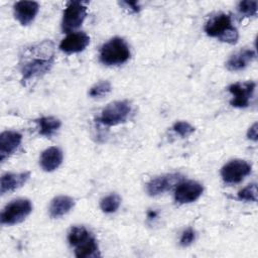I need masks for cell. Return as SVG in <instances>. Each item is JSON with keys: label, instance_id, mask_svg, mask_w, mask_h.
I'll use <instances>...</instances> for the list:
<instances>
[{"label": "cell", "instance_id": "1", "mask_svg": "<svg viewBox=\"0 0 258 258\" xmlns=\"http://www.w3.org/2000/svg\"><path fill=\"white\" fill-rule=\"evenodd\" d=\"M204 29L209 36L217 37L220 41L229 44H235L239 38L238 30L233 26L229 14L220 13L211 17L207 21Z\"/></svg>", "mask_w": 258, "mask_h": 258}, {"label": "cell", "instance_id": "2", "mask_svg": "<svg viewBox=\"0 0 258 258\" xmlns=\"http://www.w3.org/2000/svg\"><path fill=\"white\" fill-rule=\"evenodd\" d=\"M130 49L127 42L121 37H113L102 45L100 61L106 66H119L130 58Z\"/></svg>", "mask_w": 258, "mask_h": 258}, {"label": "cell", "instance_id": "3", "mask_svg": "<svg viewBox=\"0 0 258 258\" xmlns=\"http://www.w3.org/2000/svg\"><path fill=\"white\" fill-rule=\"evenodd\" d=\"M54 61L52 49L42 52L38 57H31L20 64L22 81L27 82L45 75L51 69Z\"/></svg>", "mask_w": 258, "mask_h": 258}, {"label": "cell", "instance_id": "4", "mask_svg": "<svg viewBox=\"0 0 258 258\" xmlns=\"http://www.w3.org/2000/svg\"><path fill=\"white\" fill-rule=\"evenodd\" d=\"M32 205L29 200L17 199L5 206L1 213V224L3 225H16L23 222L31 213Z\"/></svg>", "mask_w": 258, "mask_h": 258}, {"label": "cell", "instance_id": "5", "mask_svg": "<svg viewBox=\"0 0 258 258\" xmlns=\"http://www.w3.org/2000/svg\"><path fill=\"white\" fill-rule=\"evenodd\" d=\"M131 111L127 101H114L108 104L97 118V121L106 126H115L126 122Z\"/></svg>", "mask_w": 258, "mask_h": 258}, {"label": "cell", "instance_id": "6", "mask_svg": "<svg viewBox=\"0 0 258 258\" xmlns=\"http://www.w3.org/2000/svg\"><path fill=\"white\" fill-rule=\"evenodd\" d=\"M87 2L70 1L62 14L61 29L63 32H72L82 25L87 16Z\"/></svg>", "mask_w": 258, "mask_h": 258}, {"label": "cell", "instance_id": "7", "mask_svg": "<svg viewBox=\"0 0 258 258\" xmlns=\"http://www.w3.org/2000/svg\"><path fill=\"white\" fill-rule=\"evenodd\" d=\"M251 164L245 160L235 159L225 164L221 169L222 179L229 184L239 183L251 172Z\"/></svg>", "mask_w": 258, "mask_h": 258}, {"label": "cell", "instance_id": "8", "mask_svg": "<svg viewBox=\"0 0 258 258\" xmlns=\"http://www.w3.org/2000/svg\"><path fill=\"white\" fill-rule=\"evenodd\" d=\"M256 84L254 82H238L228 87V91L233 98L230 101L231 106L236 108H246L254 94Z\"/></svg>", "mask_w": 258, "mask_h": 258}, {"label": "cell", "instance_id": "9", "mask_svg": "<svg viewBox=\"0 0 258 258\" xmlns=\"http://www.w3.org/2000/svg\"><path fill=\"white\" fill-rule=\"evenodd\" d=\"M182 181V175L179 173H168L156 176L146 184V191L149 196L154 197L163 194Z\"/></svg>", "mask_w": 258, "mask_h": 258}, {"label": "cell", "instance_id": "10", "mask_svg": "<svg viewBox=\"0 0 258 258\" xmlns=\"http://www.w3.org/2000/svg\"><path fill=\"white\" fill-rule=\"evenodd\" d=\"M204 187L194 180L180 181L175 188L174 200L178 204H189L197 201L203 194Z\"/></svg>", "mask_w": 258, "mask_h": 258}, {"label": "cell", "instance_id": "11", "mask_svg": "<svg viewBox=\"0 0 258 258\" xmlns=\"http://www.w3.org/2000/svg\"><path fill=\"white\" fill-rule=\"evenodd\" d=\"M90 43V36L83 31L69 33L59 43V49L66 53H78L83 51Z\"/></svg>", "mask_w": 258, "mask_h": 258}, {"label": "cell", "instance_id": "12", "mask_svg": "<svg viewBox=\"0 0 258 258\" xmlns=\"http://www.w3.org/2000/svg\"><path fill=\"white\" fill-rule=\"evenodd\" d=\"M14 16L21 25L30 24L39 10V5L35 1H18L14 4Z\"/></svg>", "mask_w": 258, "mask_h": 258}, {"label": "cell", "instance_id": "13", "mask_svg": "<svg viewBox=\"0 0 258 258\" xmlns=\"http://www.w3.org/2000/svg\"><path fill=\"white\" fill-rule=\"evenodd\" d=\"M22 135L16 131H4L0 135V160L4 161L18 148Z\"/></svg>", "mask_w": 258, "mask_h": 258}, {"label": "cell", "instance_id": "14", "mask_svg": "<svg viewBox=\"0 0 258 258\" xmlns=\"http://www.w3.org/2000/svg\"><path fill=\"white\" fill-rule=\"evenodd\" d=\"M62 151L58 147L51 146L42 151L39 158V164L44 171L51 172L58 168L62 162Z\"/></svg>", "mask_w": 258, "mask_h": 258}, {"label": "cell", "instance_id": "15", "mask_svg": "<svg viewBox=\"0 0 258 258\" xmlns=\"http://www.w3.org/2000/svg\"><path fill=\"white\" fill-rule=\"evenodd\" d=\"M29 171L3 174L0 180V192L4 195L6 192H10L21 187L29 179Z\"/></svg>", "mask_w": 258, "mask_h": 258}, {"label": "cell", "instance_id": "16", "mask_svg": "<svg viewBox=\"0 0 258 258\" xmlns=\"http://www.w3.org/2000/svg\"><path fill=\"white\" fill-rule=\"evenodd\" d=\"M256 57L253 49H242L230 56L226 62V68L231 72H237L245 69Z\"/></svg>", "mask_w": 258, "mask_h": 258}, {"label": "cell", "instance_id": "17", "mask_svg": "<svg viewBox=\"0 0 258 258\" xmlns=\"http://www.w3.org/2000/svg\"><path fill=\"white\" fill-rule=\"evenodd\" d=\"M75 206V200L68 196L54 198L49 206V215L52 218H59L68 214Z\"/></svg>", "mask_w": 258, "mask_h": 258}, {"label": "cell", "instance_id": "18", "mask_svg": "<svg viewBox=\"0 0 258 258\" xmlns=\"http://www.w3.org/2000/svg\"><path fill=\"white\" fill-rule=\"evenodd\" d=\"M75 248V255L78 258L100 257L99 246L94 236H90L87 240H85Z\"/></svg>", "mask_w": 258, "mask_h": 258}, {"label": "cell", "instance_id": "19", "mask_svg": "<svg viewBox=\"0 0 258 258\" xmlns=\"http://www.w3.org/2000/svg\"><path fill=\"white\" fill-rule=\"evenodd\" d=\"M37 126H38V132L40 135L45 136V137H50L53 135L54 132H56L60 125L61 122L59 119L48 116V117H41L35 120Z\"/></svg>", "mask_w": 258, "mask_h": 258}, {"label": "cell", "instance_id": "20", "mask_svg": "<svg viewBox=\"0 0 258 258\" xmlns=\"http://www.w3.org/2000/svg\"><path fill=\"white\" fill-rule=\"evenodd\" d=\"M91 235V233L82 226H75L72 227L69 234H68V241L71 246H78L85 240H87Z\"/></svg>", "mask_w": 258, "mask_h": 258}, {"label": "cell", "instance_id": "21", "mask_svg": "<svg viewBox=\"0 0 258 258\" xmlns=\"http://www.w3.org/2000/svg\"><path fill=\"white\" fill-rule=\"evenodd\" d=\"M121 204V198L117 194H111L103 198L100 202V208L104 213H115Z\"/></svg>", "mask_w": 258, "mask_h": 258}, {"label": "cell", "instance_id": "22", "mask_svg": "<svg viewBox=\"0 0 258 258\" xmlns=\"http://www.w3.org/2000/svg\"><path fill=\"white\" fill-rule=\"evenodd\" d=\"M112 90L111 84L108 81H100L97 84H95L89 91V95L92 98H99L106 96L109 94Z\"/></svg>", "mask_w": 258, "mask_h": 258}, {"label": "cell", "instance_id": "23", "mask_svg": "<svg viewBox=\"0 0 258 258\" xmlns=\"http://www.w3.org/2000/svg\"><path fill=\"white\" fill-rule=\"evenodd\" d=\"M237 9L241 15L244 16H256L257 14V1L245 0L239 2Z\"/></svg>", "mask_w": 258, "mask_h": 258}, {"label": "cell", "instance_id": "24", "mask_svg": "<svg viewBox=\"0 0 258 258\" xmlns=\"http://www.w3.org/2000/svg\"><path fill=\"white\" fill-rule=\"evenodd\" d=\"M238 199L240 201L256 202L257 201V184L254 182V183L248 184L246 187L242 188L238 192Z\"/></svg>", "mask_w": 258, "mask_h": 258}, {"label": "cell", "instance_id": "25", "mask_svg": "<svg viewBox=\"0 0 258 258\" xmlns=\"http://www.w3.org/2000/svg\"><path fill=\"white\" fill-rule=\"evenodd\" d=\"M173 131H175L181 137H187L195 132V127L185 121H177L172 126Z\"/></svg>", "mask_w": 258, "mask_h": 258}, {"label": "cell", "instance_id": "26", "mask_svg": "<svg viewBox=\"0 0 258 258\" xmlns=\"http://www.w3.org/2000/svg\"><path fill=\"white\" fill-rule=\"evenodd\" d=\"M195 237H196L195 231H194L191 228H188V229H186L185 231L182 232L181 237H180L179 244H180L182 247H186V246L190 245V244L194 242Z\"/></svg>", "mask_w": 258, "mask_h": 258}, {"label": "cell", "instance_id": "27", "mask_svg": "<svg viewBox=\"0 0 258 258\" xmlns=\"http://www.w3.org/2000/svg\"><path fill=\"white\" fill-rule=\"evenodd\" d=\"M247 136L249 139L256 141L257 140V123H254L248 130Z\"/></svg>", "mask_w": 258, "mask_h": 258}, {"label": "cell", "instance_id": "28", "mask_svg": "<svg viewBox=\"0 0 258 258\" xmlns=\"http://www.w3.org/2000/svg\"><path fill=\"white\" fill-rule=\"evenodd\" d=\"M122 5H125V8H128L130 10H132L133 12H138L140 10L139 8V5L136 1H132V2H128V1H124V2H121Z\"/></svg>", "mask_w": 258, "mask_h": 258}]
</instances>
